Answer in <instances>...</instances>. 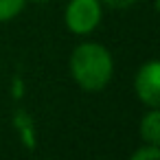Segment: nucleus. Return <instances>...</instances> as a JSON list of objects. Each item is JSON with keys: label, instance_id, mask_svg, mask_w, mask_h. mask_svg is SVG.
<instances>
[{"label": "nucleus", "instance_id": "nucleus-6", "mask_svg": "<svg viewBox=\"0 0 160 160\" xmlns=\"http://www.w3.org/2000/svg\"><path fill=\"white\" fill-rule=\"evenodd\" d=\"M129 160H160V149L158 145H145L132 153Z\"/></svg>", "mask_w": 160, "mask_h": 160}, {"label": "nucleus", "instance_id": "nucleus-4", "mask_svg": "<svg viewBox=\"0 0 160 160\" xmlns=\"http://www.w3.org/2000/svg\"><path fill=\"white\" fill-rule=\"evenodd\" d=\"M140 138L147 145L160 142V110L158 108H149V112L140 118Z\"/></svg>", "mask_w": 160, "mask_h": 160}, {"label": "nucleus", "instance_id": "nucleus-2", "mask_svg": "<svg viewBox=\"0 0 160 160\" xmlns=\"http://www.w3.org/2000/svg\"><path fill=\"white\" fill-rule=\"evenodd\" d=\"M103 18V5L101 0H70L64 11L66 29L75 35H88L92 33Z\"/></svg>", "mask_w": 160, "mask_h": 160}, {"label": "nucleus", "instance_id": "nucleus-1", "mask_svg": "<svg viewBox=\"0 0 160 160\" xmlns=\"http://www.w3.org/2000/svg\"><path fill=\"white\" fill-rule=\"evenodd\" d=\"M70 75L75 83L86 92H101L114 75L112 53L97 42L79 44L70 55Z\"/></svg>", "mask_w": 160, "mask_h": 160}, {"label": "nucleus", "instance_id": "nucleus-3", "mask_svg": "<svg viewBox=\"0 0 160 160\" xmlns=\"http://www.w3.org/2000/svg\"><path fill=\"white\" fill-rule=\"evenodd\" d=\"M134 92L147 108H160V64L156 59L138 68L134 77Z\"/></svg>", "mask_w": 160, "mask_h": 160}, {"label": "nucleus", "instance_id": "nucleus-7", "mask_svg": "<svg viewBox=\"0 0 160 160\" xmlns=\"http://www.w3.org/2000/svg\"><path fill=\"white\" fill-rule=\"evenodd\" d=\"M136 2V0H101V5L110 7V9H127Z\"/></svg>", "mask_w": 160, "mask_h": 160}, {"label": "nucleus", "instance_id": "nucleus-8", "mask_svg": "<svg viewBox=\"0 0 160 160\" xmlns=\"http://www.w3.org/2000/svg\"><path fill=\"white\" fill-rule=\"evenodd\" d=\"M31 2H40L42 5V2H48V0H31Z\"/></svg>", "mask_w": 160, "mask_h": 160}, {"label": "nucleus", "instance_id": "nucleus-5", "mask_svg": "<svg viewBox=\"0 0 160 160\" xmlns=\"http://www.w3.org/2000/svg\"><path fill=\"white\" fill-rule=\"evenodd\" d=\"M27 0H0V22H9L22 13Z\"/></svg>", "mask_w": 160, "mask_h": 160}]
</instances>
